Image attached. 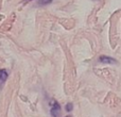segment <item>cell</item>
Instances as JSON below:
<instances>
[{
	"label": "cell",
	"instance_id": "obj_1",
	"mask_svg": "<svg viewBox=\"0 0 121 117\" xmlns=\"http://www.w3.org/2000/svg\"><path fill=\"white\" fill-rule=\"evenodd\" d=\"M60 112H62V109H60V105L56 102L55 100L51 101V116L52 117H60Z\"/></svg>",
	"mask_w": 121,
	"mask_h": 117
},
{
	"label": "cell",
	"instance_id": "obj_2",
	"mask_svg": "<svg viewBox=\"0 0 121 117\" xmlns=\"http://www.w3.org/2000/svg\"><path fill=\"white\" fill-rule=\"evenodd\" d=\"M99 61H100L101 63H107V64H116V63H117V61H116L115 58L106 57V55H101V57L99 58Z\"/></svg>",
	"mask_w": 121,
	"mask_h": 117
},
{
	"label": "cell",
	"instance_id": "obj_3",
	"mask_svg": "<svg viewBox=\"0 0 121 117\" xmlns=\"http://www.w3.org/2000/svg\"><path fill=\"white\" fill-rule=\"evenodd\" d=\"M8 77H9L8 71H6L5 69H0V88L2 87V85H3L4 82L6 81Z\"/></svg>",
	"mask_w": 121,
	"mask_h": 117
},
{
	"label": "cell",
	"instance_id": "obj_4",
	"mask_svg": "<svg viewBox=\"0 0 121 117\" xmlns=\"http://www.w3.org/2000/svg\"><path fill=\"white\" fill-rule=\"evenodd\" d=\"M51 2H52V0H39L38 5H47V4H50Z\"/></svg>",
	"mask_w": 121,
	"mask_h": 117
},
{
	"label": "cell",
	"instance_id": "obj_5",
	"mask_svg": "<svg viewBox=\"0 0 121 117\" xmlns=\"http://www.w3.org/2000/svg\"><path fill=\"white\" fill-rule=\"evenodd\" d=\"M65 109H66L67 112H71V111H72V109H73V104H72V103H67Z\"/></svg>",
	"mask_w": 121,
	"mask_h": 117
},
{
	"label": "cell",
	"instance_id": "obj_6",
	"mask_svg": "<svg viewBox=\"0 0 121 117\" xmlns=\"http://www.w3.org/2000/svg\"><path fill=\"white\" fill-rule=\"evenodd\" d=\"M25 1H26V2H28V1H30V0H25Z\"/></svg>",
	"mask_w": 121,
	"mask_h": 117
},
{
	"label": "cell",
	"instance_id": "obj_7",
	"mask_svg": "<svg viewBox=\"0 0 121 117\" xmlns=\"http://www.w3.org/2000/svg\"><path fill=\"white\" fill-rule=\"evenodd\" d=\"M66 117H71V116H70V115H68V116H66Z\"/></svg>",
	"mask_w": 121,
	"mask_h": 117
}]
</instances>
